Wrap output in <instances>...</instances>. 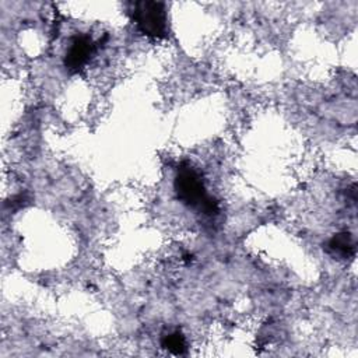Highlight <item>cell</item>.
Instances as JSON below:
<instances>
[{
	"label": "cell",
	"instance_id": "6da1fadb",
	"mask_svg": "<svg viewBox=\"0 0 358 358\" xmlns=\"http://www.w3.org/2000/svg\"><path fill=\"white\" fill-rule=\"evenodd\" d=\"M175 192L182 203L190 207H200L206 214H215L217 203L206 193L200 175L189 165H182L175 176Z\"/></svg>",
	"mask_w": 358,
	"mask_h": 358
},
{
	"label": "cell",
	"instance_id": "7a4b0ae2",
	"mask_svg": "<svg viewBox=\"0 0 358 358\" xmlns=\"http://www.w3.org/2000/svg\"><path fill=\"white\" fill-rule=\"evenodd\" d=\"M133 20L137 28L147 36L164 38L168 31V20L164 3L137 1L133 8Z\"/></svg>",
	"mask_w": 358,
	"mask_h": 358
},
{
	"label": "cell",
	"instance_id": "3957f363",
	"mask_svg": "<svg viewBox=\"0 0 358 358\" xmlns=\"http://www.w3.org/2000/svg\"><path fill=\"white\" fill-rule=\"evenodd\" d=\"M95 50V45L88 35L76 36L64 56V66L69 71L76 73L81 70Z\"/></svg>",
	"mask_w": 358,
	"mask_h": 358
},
{
	"label": "cell",
	"instance_id": "277c9868",
	"mask_svg": "<svg viewBox=\"0 0 358 358\" xmlns=\"http://www.w3.org/2000/svg\"><path fill=\"white\" fill-rule=\"evenodd\" d=\"M329 249L331 253L337 256L351 257L355 253V243L348 232H340L330 239Z\"/></svg>",
	"mask_w": 358,
	"mask_h": 358
},
{
	"label": "cell",
	"instance_id": "5b68a950",
	"mask_svg": "<svg viewBox=\"0 0 358 358\" xmlns=\"http://www.w3.org/2000/svg\"><path fill=\"white\" fill-rule=\"evenodd\" d=\"M162 347L166 348L169 352H172V354H175V355H180V354H183L185 350H186L185 337H183L179 331L166 334V336L162 338Z\"/></svg>",
	"mask_w": 358,
	"mask_h": 358
}]
</instances>
